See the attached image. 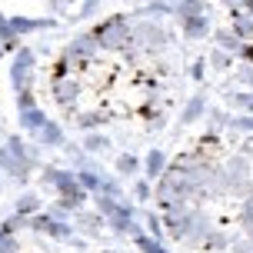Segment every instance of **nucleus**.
Segmentation results:
<instances>
[{
    "label": "nucleus",
    "instance_id": "1",
    "mask_svg": "<svg viewBox=\"0 0 253 253\" xmlns=\"http://www.w3.org/2000/svg\"><path fill=\"white\" fill-rule=\"evenodd\" d=\"M47 183H53V187L63 193L60 207H80V203H84V190H80V183H77L74 173H63V170H47Z\"/></svg>",
    "mask_w": 253,
    "mask_h": 253
},
{
    "label": "nucleus",
    "instance_id": "2",
    "mask_svg": "<svg viewBox=\"0 0 253 253\" xmlns=\"http://www.w3.org/2000/svg\"><path fill=\"white\" fill-rule=\"evenodd\" d=\"M97 43L100 47H120L124 40H130V30H126V24H124V17H114V20H107L103 27H97Z\"/></svg>",
    "mask_w": 253,
    "mask_h": 253
},
{
    "label": "nucleus",
    "instance_id": "3",
    "mask_svg": "<svg viewBox=\"0 0 253 253\" xmlns=\"http://www.w3.org/2000/svg\"><path fill=\"white\" fill-rule=\"evenodd\" d=\"M30 67H34V50H20L17 60H13V87L17 90H30Z\"/></svg>",
    "mask_w": 253,
    "mask_h": 253
},
{
    "label": "nucleus",
    "instance_id": "4",
    "mask_svg": "<svg viewBox=\"0 0 253 253\" xmlns=\"http://www.w3.org/2000/svg\"><path fill=\"white\" fill-rule=\"evenodd\" d=\"M34 230L50 233V237H60V240H67V237H70V230L63 227V223H57V220H50V216H37V220H34Z\"/></svg>",
    "mask_w": 253,
    "mask_h": 253
},
{
    "label": "nucleus",
    "instance_id": "5",
    "mask_svg": "<svg viewBox=\"0 0 253 253\" xmlns=\"http://www.w3.org/2000/svg\"><path fill=\"white\" fill-rule=\"evenodd\" d=\"M13 30V37L17 34H30V30H40V27H50L53 20H30V17H13V20H7Z\"/></svg>",
    "mask_w": 253,
    "mask_h": 253
},
{
    "label": "nucleus",
    "instance_id": "6",
    "mask_svg": "<svg viewBox=\"0 0 253 253\" xmlns=\"http://www.w3.org/2000/svg\"><path fill=\"white\" fill-rule=\"evenodd\" d=\"M20 124H24V130H40L47 124V117L40 114L37 107H30V110H20Z\"/></svg>",
    "mask_w": 253,
    "mask_h": 253
},
{
    "label": "nucleus",
    "instance_id": "7",
    "mask_svg": "<svg viewBox=\"0 0 253 253\" xmlns=\"http://www.w3.org/2000/svg\"><path fill=\"white\" fill-rule=\"evenodd\" d=\"M53 93H57L60 103H70L77 97V80H57V84H53Z\"/></svg>",
    "mask_w": 253,
    "mask_h": 253
},
{
    "label": "nucleus",
    "instance_id": "8",
    "mask_svg": "<svg viewBox=\"0 0 253 253\" xmlns=\"http://www.w3.org/2000/svg\"><path fill=\"white\" fill-rule=\"evenodd\" d=\"M207 30H210V27H207V17H187V20H183V34H187V37H203Z\"/></svg>",
    "mask_w": 253,
    "mask_h": 253
},
{
    "label": "nucleus",
    "instance_id": "9",
    "mask_svg": "<svg viewBox=\"0 0 253 253\" xmlns=\"http://www.w3.org/2000/svg\"><path fill=\"white\" fill-rule=\"evenodd\" d=\"M40 140H43V143H53V147H57V143H63L60 126H57V124H43V126H40Z\"/></svg>",
    "mask_w": 253,
    "mask_h": 253
},
{
    "label": "nucleus",
    "instance_id": "10",
    "mask_svg": "<svg viewBox=\"0 0 253 253\" xmlns=\"http://www.w3.org/2000/svg\"><path fill=\"white\" fill-rule=\"evenodd\" d=\"M180 17H203V0H180Z\"/></svg>",
    "mask_w": 253,
    "mask_h": 253
},
{
    "label": "nucleus",
    "instance_id": "11",
    "mask_svg": "<svg viewBox=\"0 0 253 253\" xmlns=\"http://www.w3.org/2000/svg\"><path fill=\"white\" fill-rule=\"evenodd\" d=\"M164 164H167V160H164V153H160V150H153L150 157H147V173H150V177H157V173L164 170Z\"/></svg>",
    "mask_w": 253,
    "mask_h": 253
},
{
    "label": "nucleus",
    "instance_id": "12",
    "mask_svg": "<svg viewBox=\"0 0 253 253\" xmlns=\"http://www.w3.org/2000/svg\"><path fill=\"white\" fill-rule=\"evenodd\" d=\"M200 110H203V97H193V100H190V107L183 110V124L197 120V117H200Z\"/></svg>",
    "mask_w": 253,
    "mask_h": 253
},
{
    "label": "nucleus",
    "instance_id": "13",
    "mask_svg": "<svg viewBox=\"0 0 253 253\" xmlns=\"http://www.w3.org/2000/svg\"><path fill=\"white\" fill-rule=\"evenodd\" d=\"M137 247L143 253H164V247H160V243H153L150 237H143V233H137Z\"/></svg>",
    "mask_w": 253,
    "mask_h": 253
},
{
    "label": "nucleus",
    "instance_id": "14",
    "mask_svg": "<svg viewBox=\"0 0 253 253\" xmlns=\"http://www.w3.org/2000/svg\"><path fill=\"white\" fill-rule=\"evenodd\" d=\"M37 210V197H20V203H17V213L27 216V213H34Z\"/></svg>",
    "mask_w": 253,
    "mask_h": 253
},
{
    "label": "nucleus",
    "instance_id": "15",
    "mask_svg": "<svg viewBox=\"0 0 253 253\" xmlns=\"http://www.w3.org/2000/svg\"><path fill=\"white\" fill-rule=\"evenodd\" d=\"M77 183H84L87 190H100V187H103V180L93 177V173H80V177H77Z\"/></svg>",
    "mask_w": 253,
    "mask_h": 253
},
{
    "label": "nucleus",
    "instance_id": "16",
    "mask_svg": "<svg viewBox=\"0 0 253 253\" xmlns=\"http://www.w3.org/2000/svg\"><path fill=\"white\" fill-rule=\"evenodd\" d=\"M233 30H237V37H253L250 20H243V17H237V20H233Z\"/></svg>",
    "mask_w": 253,
    "mask_h": 253
},
{
    "label": "nucleus",
    "instance_id": "17",
    "mask_svg": "<svg viewBox=\"0 0 253 253\" xmlns=\"http://www.w3.org/2000/svg\"><path fill=\"white\" fill-rule=\"evenodd\" d=\"M0 253H17V240L10 233H0Z\"/></svg>",
    "mask_w": 253,
    "mask_h": 253
},
{
    "label": "nucleus",
    "instance_id": "18",
    "mask_svg": "<svg viewBox=\"0 0 253 253\" xmlns=\"http://www.w3.org/2000/svg\"><path fill=\"white\" fill-rule=\"evenodd\" d=\"M17 103H20V110H30V107H37V103H34V93H30V90H20Z\"/></svg>",
    "mask_w": 253,
    "mask_h": 253
},
{
    "label": "nucleus",
    "instance_id": "19",
    "mask_svg": "<svg viewBox=\"0 0 253 253\" xmlns=\"http://www.w3.org/2000/svg\"><path fill=\"white\" fill-rule=\"evenodd\" d=\"M120 173H133V170H137V160H133V157H120Z\"/></svg>",
    "mask_w": 253,
    "mask_h": 253
},
{
    "label": "nucleus",
    "instance_id": "20",
    "mask_svg": "<svg viewBox=\"0 0 253 253\" xmlns=\"http://www.w3.org/2000/svg\"><path fill=\"white\" fill-rule=\"evenodd\" d=\"M87 147H90V150H103L107 140H103V137H87Z\"/></svg>",
    "mask_w": 253,
    "mask_h": 253
},
{
    "label": "nucleus",
    "instance_id": "21",
    "mask_svg": "<svg viewBox=\"0 0 253 253\" xmlns=\"http://www.w3.org/2000/svg\"><path fill=\"white\" fill-rule=\"evenodd\" d=\"M243 223L250 227V233H253V200L247 203V210H243Z\"/></svg>",
    "mask_w": 253,
    "mask_h": 253
},
{
    "label": "nucleus",
    "instance_id": "22",
    "mask_svg": "<svg viewBox=\"0 0 253 253\" xmlns=\"http://www.w3.org/2000/svg\"><path fill=\"white\" fill-rule=\"evenodd\" d=\"M93 10H97V0H87V3H84V10H80V17H90Z\"/></svg>",
    "mask_w": 253,
    "mask_h": 253
},
{
    "label": "nucleus",
    "instance_id": "23",
    "mask_svg": "<svg viewBox=\"0 0 253 253\" xmlns=\"http://www.w3.org/2000/svg\"><path fill=\"white\" fill-rule=\"evenodd\" d=\"M237 126H243V130H253V117H240V120H237Z\"/></svg>",
    "mask_w": 253,
    "mask_h": 253
},
{
    "label": "nucleus",
    "instance_id": "24",
    "mask_svg": "<svg viewBox=\"0 0 253 253\" xmlns=\"http://www.w3.org/2000/svg\"><path fill=\"white\" fill-rule=\"evenodd\" d=\"M223 3H230V7H243L247 0H223Z\"/></svg>",
    "mask_w": 253,
    "mask_h": 253
},
{
    "label": "nucleus",
    "instance_id": "25",
    "mask_svg": "<svg viewBox=\"0 0 253 253\" xmlns=\"http://www.w3.org/2000/svg\"><path fill=\"white\" fill-rule=\"evenodd\" d=\"M247 57H250V60H253V43H250V47H247Z\"/></svg>",
    "mask_w": 253,
    "mask_h": 253
},
{
    "label": "nucleus",
    "instance_id": "26",
    "mask_svg": "<svg viewBox=\"0 0 253 253\" xmlns=\"http://www.w3.org/2000/svg\"><path fill=\"white\" fill-rule=\"evenodd\" d=\"M0 53H3V47H0Z\"/></svg>",
    "mask_w": 253,
    "mask_h": 253
},
{
    "label": "nucleus",
    "instance_id": "27",
    "mask_svg": "<svg viewBox=\"0 0 253 253\" xmlns=\"http://www.w3.org/2000/svg\"><path fill=\"white\" fill-rule=\"evenodd\" d=\"M0 20H3V17H0Z\"/></svg>",
    "mask_w": 253,
    "mask_h": 253
}]
</instances>
